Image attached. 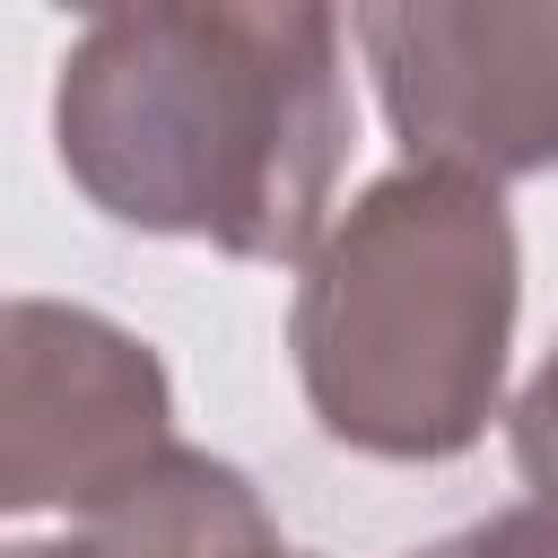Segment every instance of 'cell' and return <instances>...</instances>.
Here are the masks:
<instances>
[{"mask_svg": "<svg viewBox=\"0 0 558 558\" xmlns=\"http://www.w3.org/2000/svg\"><path fill=\"white\" fill-rule=\"evenodd\" d=\"M523 253L506 192L453 166L375 174L305 244L288 349L331 445L375 462H453L506 401Z\"/></svg>", "mask_w": 558, "mask_h": 558, "instance_id": "cell-2", "label": "cell"}, {"mask_svg": "<svg viewBox=\"0 0 558 558\" xmlns=\"http://www.w3.org/2000/svg\"><path fill=\"white\" fill-rule=\"evenodd\" d=\"M78 549L87 558H288L262 488L201 445H166L122 488H105L78 514Z\"/></svg>", "mask_w": 558, "mask_h": 558, "instance_id": "cell-5", "label": "cell"}, {"mask_svg": "<svg viewBox=\"0 0 558 558\" xmlns=\"http://www.w3.org/2000/svg\"><path fill=\"white\" fill-rule=\"evenodd\" d=\"M70 183L140 235L305 262L349 157L340 0H122L52 78Z\"/></svg>", "mask_w": 558, "mask_h": 558, "instance_id": "cell-1", "label": "cell"}, {"mask_svg": "<svg viewBox=\"0 0 558 558\" xmlns=\"http://www.w3.org/2000/svg\"><path fill=\"white\" fill-rule=\"evenodd\" d=\"M410 166L558 174V0H349Z\"/></svg>", "mask_w": 558, "mask_h": 558, "instance_id": "cell-3", "label": "cell"}, {"mask_svg": "<svg viewBox=\"0 0 558 558\" xmlns=\"http://www.w3.org/2000/svg\"><path fill=\"white\" fill-rule=\"evenodd\" d=\"M410 558H558V514L523 497V506H506L488 523H462V532H445V541H427Z\"/></svg>", "mask_w": 558, "mask_h": 558, "instance_id": "cell-7", "label": "cell"}, {"mask_svg": "<svg viewBox=\"0 0 558 558\" xmlns=\"http://www.w3.org/2000/svg\"><path fill=\"white\" fill-rule=\"evenodd\" d=\"M174 445V384L140 331L61 296H0V514H87Z\"/></svg>", "mask_w": 558, "mask_h": 558, "instance_id": "cell-4", "label": "cell"}, {"mask_svg": "<svg viewBox=\"0 0 558 558\" xmlns=\"http://www.w3.org/2000/svg\"><path fill=\"white\" fill-rule=\"evenodd\" d=\"M0 558H87V549H78V541H9Z\"/></svg>", "mask_w": 558, "mask_h": 558, "instance_id": "cell-8", "label": "cell"}, {"mask_svg": "<svg viewBox=\"0 0 558 558\" xmlns=\"http://www.w3.org/2000/svg\"><path fill=\"white\" fill-rule=\"evenodd\" d=\"M52 9H70V17H105V9H122V0H52Z\"/></svg>", "mask_w": 558, "mask_h": 558, "instance_id": "cell-9", "label": "cell"}, {"mask_svg": "<svg viewBox=\"0 0 558 558\" xmlns=\"http://www.w3.org/2000/svg\"><path fill=\"white\" fill-rule=\"evenodd\" d=\"M506 436H514V471H523L532 506H549V514H558V349H549V357H541V375L523 384V401H514Z\"/></svg>", "mask_w": 558, "mask_h": 558, "instance_id": "cell-6", "label": "cell"}]
</instances>
